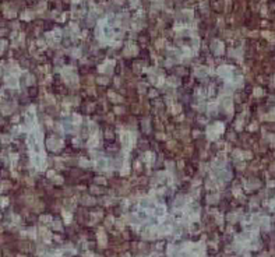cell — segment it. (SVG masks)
I'll return each instance as SVG.
<instances>
[{
  "label": "cell",
  "instance_id": "cell-1",
  "mask_svg": "<svg viewBox=\"0 0 275 257\" xmlns=\"http://www.w3.org/2000/svg\"><path fill=\"white\" fill-rule=\"evenodd\" d=\"M46 145H48V148L52 150V151H57L63 147V141L57 140V138H55V137H50V138L46 140Z\"/></svg>",
  "mask_w": 275,
  "mask_h": 257
},
{
  "label": "cell",
  "instance_id": "cell-2",
  "mask_svg": "<svg viewBox=\"0 0 275 257\" xmlns=\"http://www.w3.org/2000/svg\"><path fill=\"white\" fill-rule=\"evenodd\" d=\"M134 136H133L131 133H128V132H124L122 133V142H123V145L126 147V148H130L131 144H133V141H134V138H133Z\"/></svg>",
  "mask_w": 275,
  "mask_h": 257
},
{
  "label": "cell",
  "instance_id": "cell-3",
  "mask_svg": "<svg viewBox=\"0 0 275 257\" xmlns=\"http://www.w3.org/2000/svg\"><path fill=\"white\" fill-rule=\"evenodd\" d=\"M113 66H115V60H108V62H105L102 66H99V70H101V73H112V70H113Z\"/></svg>",
  "mask_w": 275,
  "mask_h": 257
},
{
  "label": "cell",
  "instance_id": "cell-4",
  "mask_svg": "<svg viewBox=\"0 0 275 257\" xmlns=\"http://www.w3.org/2000/svg\"><path fill=\"white\" fill-rule=\"evenodd\" d=\"M15 109V104H4V105H0V111H2L3 115H10Z\"/></svg>",
  "mask_w": 275,
  "mask_h": 257
},
{
  "label": "cell",
  "instance_id": "cell-5",
  "mask_svg": "<svg viewBox=\"0 0 275 257\" xmlns=\"http://www.w3.org/2000/svg\"><path fill=\"white\" fill-rule=\"evenodd\" d=\"M190 201V197L189 196H179V197L176 198V201H175V207H184L186 204H187Z\"/></svg>",
  "mask_w": 275,
  "mask_h": 257
},
{
  "label": "cell",
  "instance_id": "cell-6",
  "mask_svg": "<svg viewBox=\"0 0 275 257\" xmlns=\"http://www.w3.org/2000/svg\"><path fill=\"white\" fill-rule=\"evenodd\" d=\"M6 85L7 87H10V88H15L18 85V80H17V77L15 76H9V77H6Z\"/></svg>",
  "mask_w": 275,
  "mask_h": 257
},
{
  "label": "cell",
  "instance_id": "cell-7",
  "mask_svg": "<svg viewBox=\"0 0 275 257\" xmlns=\"http://www.w3.org/2000/svg\"><path fill=\"white\" fill-rule=\"evenodd\" d=\"M98 243L101 244V246H106V243H108V239H106V235H105V232L102 229H99L98 231Z\"/></svg>",
  "mask_w": 275,
  "mask_h": 257
},
{
  "label": "cell",
  "instance_id": "cell-8",
  "mask_svg": "<svg viewBox=\"0 0 275 257\" xmlns=\"http://www.w3.org/2000/svg\"><path fill=\"white\" fill-rule=\"evenodd\" d=\"M95 165H96V169H106L108 168V159L99 158V159H96Z\"/></svg>",
  "mask_w": 275,
  "mask_h": 257
},
{
  "label": "cell",
  "instance_id": "cell-9",
  "mask_svg": "<svg viewBox=\"0 0 275 257\" xmlns=\"http://www.w3.org/2000/svg\"><path fill=\"white\" fill-rule=\"evenodd\" d=\"M229 70H230L229 66H222V67H219V70H218V74H219L221 77H228L229 73H230Z\"/></svg>",
  "mask_w": 275,
  "mask_h": 257
},
{
  "label": "cell",
  "instance_id": "cell-10",
  "mask_svg": "<svg viewBox=\"0 0 275 257\" xmlns=\"http://www.w3.org/2000/svg\"><path fill=\"white\" fill-rule=\"evenodd\" d=\"M108 96H109V99L113 101V102H123V98L119 96V95H116L113 91H109L108 92Z\"/></svg>",
  "mask_w": 275,
  "mask_h": 257
},
{
  "label": "cell",
  "instance_id": "cell-11",
  "mask_svg": "<svg viewBox=\"0 0 275 257\" xmlns=\"http://www.w3.org/2000/svg\"><path fill=\"white\" fill-rule=\"evenodd\" d=\"M154 213H155L156 217H163L165 213H166V210H165L163 205H158V207L155 208V211H154Z\"/></svg>",
  "mask_w": 275,
  "mask_h": 257
},
{
  "label": "cell",
  "instance_id": "cell-12",
  "mask_svg": "<svg viewBox=\"0 0 275 257\" xmlns=\"http://www.w3.org/2000/svg\"><path fill=\"white\" fill-rule=\"evenodd\" d=\"M98 142H99L98 134H94V136L90 138V141H88V145H90V147H96V145H98Z\"/></svg>",
  "mask_w": 275,
  "mask_h": 257
},
{
  "label": "cell",
  "instance_id": "cell-13",
  "mask_svg": "<svg viewBox=\"0 0 275 257\" xmlns=\"http://www.w3.org/2000/svg\"><path fill=\"white\" fill-rule=\"evenodd\" d=\"M137 53V48L134 46H128L127 49H124V56H133Z\"/></svg>",
  "mask_w": 275,
  "mask_h": 257
},
{
  "label": "cell",
  "instance_id": "cell-14",
  "mask_svg": "<svg viewBox=\"0 0 275 257\" xmlns=\"http://www.w3.org/2000/svg\"><path fill=\"white\" fill-rule=\"evenodd\" d=\"M81 203L84 204V205H92V204H95V200L90 197V196H85L83 200H81Z\"/></svg>",
  "mask_w": 275,
  "mask_h": 257
},
{
  "label": "cell",
  "instance_id": "cell-15",
  "mask_svg": "<svg viewBox=\"0 0 275 257\" xmlns=\"http://www.w3.org/2000/svg\"><path fill=\"white\" fill-rule=\"evenodd\" d=\"M207 70H208L207 67H198L196 70V76L197 77H204L205 74H207Z\"/></svg>",
  "mask_w": 275,
  "mask_h": 257
},
{
  "label": "cell",
  "instance_id": "cell-16",
  "mask_svg": "<svg viewBox=\"0 0 275 257\" xmlns=\"http://www.w3.org/2000/svg\"><path fill=\"white\" fill-rule=\"evenodd\" d=\"M166 84L171 85V87H176V85L179 84V83H177V78H176V77H169V78L166 80Z\"/></svg>",
  "mask_w": 275,
  "mask_h": 257
},
{
  "label": "cell",
  "instance_id": "cell-17",
  "mask_svg": "<svg viewBox=\"0 0 275 257\" xmlns=\"http://www.w3.org/2000/svg\"><path fill=\"white\" fill-rule=\"evenodd\" d=\"M80 166H83V168H88V166H91V162L85 159V158H81L80 159Z\"/></svg>",
  "mask_w": 275,
  "mask_h": 257
},
{
  "label": "cell",
  "instance_id": "cell-18",
  "mask_svg": "<svg viewBox=\"0 0 275 257\" xmlns=\"http://www.w3.org/2000/svg\"><path fill=\"white\" fill-rule=\"evenodd\" d=\"M171 111H172V113H175V115H176V113H180L182 106H180L179 104H175V105H172V109H171Z\"/></svg>",
  "mask_w": 275,
  "mask_h": 257
},
{
  "label": "cell",
  "instance_id": "cell-19",
  "mask_svg": "<svg viewBox=\"0 0 275 257\" xmlns=\"http://www.w3.org/2000/svg\"><path fill=\"white\" fill-rule=\"evenodd\" d=\"M41 222L49 224V222H52V217H50V215H42V217H41Z\"/></svg>",
  "mask_w": 275,
  "mask_h": 257
},
{
  "label": "cell",
  "instance_id": "cell-20",
  "mask_svg": "<svg viewBox=\"0 0 275 257\" xmlns=\"http://www.w3.org/2000/svg\"><path fill=\"white\" fill-rule=\"evenodd\" d=\"M81 123V116L80 115H73V124H80Z\"/></svg>",
  "mask_w": 275,
  "mask_h": 257
},
{
  "label": "cell",
  "instance_id": "cell-21",
  "mask_svg": "<svg viewBox=\"0 0 275 257\" xmlns=\"http://www.w3.org/2000/svg\"><path fill=\"white\" fill-rule=\"evenodd\" d=\"M96 81H98L99 84H102V85H106V84L109 83V78H108V77H99V78L96 80Z\"/></svg>",
  "mask_w": 275,
  "mask_h": 257
},
{
  "label": "cell",
  "instance_id": "cell-22",
  "mask_svg": "<svg viewBox=\"0 0 275 257\" xmlns=\"http://www.w3.org/2000/svg\"><path fill=\"white\" fill-rule=\"evenodd\" d=\"M94 182H95V183H98V185H105V183H106V179L98 176V178H95V179H94Z\"/></svg>",
  "mask_w": 275,
  "mask_h": 257
},
{
  "label": "cell",
  "instance_id": "cell-23",
  "mask_svg": "<svg viewBox=\"0 0 275 257\" xmlns=\"http://www.w3.org/2000/svg\"><path fill=\"white\" fill-rule=\"evenodd\" d=\"M52 225H53V229L62 231V224H60L59 221H53V222H52Z\"/></svg>",
  "mask_w": 275,
  "mask_h": 257
},
{
  "label": "cell",
  "instance_id": "cell-24",
  "mask_svg": "<svg viewBox=\"0 0 275 257\" xmlns=\"http://www.w3.org/2000/svg\"><path fill=\"white\" fill-rule=\"evenodd\" d=\"M207 201H208L209 204H212V203H217V201H218V196H217V194H215V196H208Z\"/></svg>",
  "mask_w": 275,
  "mask_h": 257
},
{
  "label": "cell",
  "instance_id": "cell-25",
  "mask_svg": "<svg viewBox=\"0 0 275 257\" xmlns=\"http://www.w3.org/2000/svg\"><path fill=\"white\" fill-rule=\"evenodd\" d=\"M63 217H64V221H66L67 224L71 221V214L67 213V211H64V213H63Z\"/></svg>",
  "mask_w": 275,
  "mask_h": 257
},
{
  "label": "cell",
  "instance_id": "cell-26",
  "mask_svg": "<svg viewBox=\"0 0 275 257\" xmlns=\"http://www.w3.org/2000/svg\"><path fill=\"white\" fill-rule=\"evenodd\" d=\"M35 83V77L34 76H27V84L28 85H32Z\"/></svg>",
  "mask_w": 275,
  "mask_h": 257
},
{
  "label": "cell",
  "instance_id": "cell-27",
  "mask_svg": "<svg viewBox=\"0 0 275 257\" xmlns=\"http://www.w3.org/2000/svg\"><path fill=\"white\" fill-rule=\"evenodd\" d=\"M90 190H91V193H94V194H99L101 193V189H99L98 186H91Z\"/></svg>",
  "mask_w": 275,
  "mask_h": 257
},
{
  "label": "cell",
  "instance_id": "cell-28",
  "mask_svg": "<svg viewBox=\"0 0 275 257\" xmlns=\"http://www.w3.org/2000/svg\"><path fill=\"white\" fill-rule=\"evenodd\" d=\"M165 178H166V175H165L163 172H158V175H156V179H158V182H162Z\"/></svg>",
  "mask_w": 275,
  "mask_h": 257
},
{
  "label": "cell",
  "instance_id": "cell-29",
  "mask_svg": "<svg viewBox=\"0 0 275 257\" xmlns=\"http://www.w3.org/2000/svg\"><path fill=\"white\" fill-rule=\"evenodd\" d=\"M127 173H128V164L127 162H124L123 169H122V175H127Z\"/></svg>",
  "mask_w": 275,
  "mask_h": 257
},
{
  "label": "cell",
  "instance_id": "cell-30",
  "mask_svg": "<svg viewBox=\"0 0 275 257\" xmlns=\"http://www.w3.org/2000/svg\"><path fill=\"white\" fill-rule=\"evenodd\" d=\"M163 81H165V80H163V77H162V76H159L158 78H156V83H155V84L158 85V87H161V85H163Z\"/></svg>",
  "mask_w": 275,
  "mask_h": 257
},
{
  "label": "cell",
  "instance_id": "cell-31",
  "mask_svg": "<svg viewBox=\"0 0 275 257\" xmlns=\"http://www.w3.org/2000/svg\"><path fill=\"white\" fill-rule=\"evenodd\" d=\"M53 180L57 183V185H62V183H63V178H62V176H56V175H55V176H53Z\"/></svg>",
  "mask_w": 275,
  "mask_h": 257
},
{
  "label": "cell",
  "instance_id": "cell-32",
  "mask_svg": "<svg viewBox=\"0 0 275 257\" xmlns=\"http://www.w3.org/2000/svg\"><path fill=\"white\" fill-rule=\"evenodd\" d=\"M115 113H116V115L124 113V108H122V106H116V108H115Z\"/></svg>",
  "mask_w": 275,
  "mask_h": 257
},
{
  "label": "cell",
  "instance_id": "cell-33",
  "mask_svg": "<svg viewBox=\"0 0 275 257\" xmlns=\"http://www.w3.org/2000/svg\"><path fill=\"white\" fill-rule=\"evenodd\" d=\"M145 159H148V162L151 164L152 159H154V155H152V152H147L145 154Z\"/></svg>",
  "mask_w": 275,
  "mask_h": 257
},
{
  "label": "cell",
  "instance_id": "cell-34",
  "mask_svg": "<svg viewBox=\"0 0 275 257\" xmlns=\"http://www.w3.org/2000/svg\"><path fill=\"white\" fill-rule=\"evenodd\" d=\"M0 141H2V142H9L10 141V137L6 136V134H3V136H0Z\"/></svg>",
  "mask_w": 275,
  "mask_h": 257
},
{
  "label": "cell",
  "instance_id": "cell-35",
  "mask_svg": "<svg viewBox=\"0 0 275 257\" xmlns=\"http://www.w3.org/2000/svg\"><path fill=\"white\" fill-rule=\"evenodd\" d=\"M112 222H113V217H109L106 221H105V225L109 228V226H112Z\"/></svg>",
  "mask_w": 275,
  "mask_h": 257
},
{
  "label": "cell",
  "instance_id": "cell-36",
  "mask_svg": "<svg viewBox=\"0 0 275 257\" xmlns=\"http://www.w3.org/2000/svg\"><path fill=\"white\" fill-rule=\"evenodd\" d=\"M138 89H140V92L143 94L144 91H145V84H143V83H140L138 84Z\"/></svg>",
  "mask_w": 275,
  "mask_h": 257
},
{
  "label": "cell",
  "instance_id": "cell-37",
  "mask_svg": "<svg viewBox=\"0 0 275 257\" xmlns=\"http://www.w3.org/2000/svg\"><path fill=\"white\" fill-rule=\"evenodd\" d=\"M9 187H10V183L9 182H6V180L2 182V189H9Z\"/></svg>",
  "mask_w": 275,
  "mask_h": 257
},
{
  "label": "cell",
  "instance_id": "cell-38",
  "mask_svg": "<svg viewBox=\"0 0 275 257\" xmlns=\"http://www.w3.org/2000/svg\"><path fill=\"white\" fill-rule=\"evenodd\" d=\"M156 138H158V140H165L166 136H165L163 133H158V134H156Z\"/></svg>",
  "mask_w": 275,
  "mask_h": 257
},
{
  "label": "cell",
  "instance_id": "cell-39",
  "mask_svg": "<svg viewBox=\"0 0 275 257\" xmlns=\"http://www.w3.org/2000/svg\"><path fill=\"white\" fill-rule=\"evenodd\" d=\"M45 123H46L48 126H53V122H52L50 117H45Z\"/></svg>",
  "mask_w": 275,
  "mask_h": 257
},
{
  "label": "cell",
  "instance_id": "cell-40",
  "mask_svg": "<svg viewBox=\"0 0 275 257\" xmlns=\"http://www.w3.org/2000/svg\"><path fill=\"white\" fill-rule=\"evenodd\" d=\"M116 226L119 228L120 231H122V229H123V219H122V221H117V222H116Z\"/></svg>",
  "mask_w": 275,
  "mask_h": 257
},
{
  "label": "cell",
  "instance_id": "cell-41",
  "mask_svg": "<svg viewBox=\"0 0 275 257\" xmlns=\"http://www.w3.org/2000/svg\"><path fill=\"white\" fill-rule=\"evenodd\" d=\"M46 99H48V102H49L50 105H53V104H55V99H53V98H52L50 95H46Z\"/></svg>",
  "mask_w": 275,
  "mask_h": 257
},
{
  "label": "cell",
  "instance_id": "cell-42",
  "mask_svg": "<svg viewBox=\"0 0 275 257\" xmlns=\"http://www.w3.org/2000/svg\"><path fill=\"white\" fill-rule=\"evenodd\" d=\"M162 46H163V41L162 39L156 41V48H162Z\"/></svg>",
  "mask_w": 275,
  "mask_h": 257
},
{
  "label": "cell",
  "instance_id": "cell-43",
  "mask_svg": "<svg viewBox=\"0 0 275 257\" xmlns=\"http://www.w3.org/2000/svg\"><path fill=\"white\" fill-rule=\"evenodd\" d=\"M208 108H209V111H211V112H212V111H215L217 104H214V102H212V104H209V106H208Z\"/></svg>",
  "mask_w": 275,
  "mask_h": 257
},
{
  "label": "cell",
  "instance_id": "cell-44",
  "mask_svg": "<svg viewBox=\"0 0 275 257\" xmlns=\"http://www.w3.org/2000/svg\"><path fill=\"white\" fill-rule=\"evenodd\" d=\"M56 166H57V168H63L62 159H56Z\"/></svg>",
  "mask_w": 275,
  "mask_h": 257
},
{
  "label": "cell",
  "instance_id": "cell-45",
  "mask_svg": "<svg viewBox=\"0 0 275 257\" xmlns=\"http://www.w3.org/2000/svg\"><path fill=\"white\" fill-rule=\"evenodd\" d=\"M4 46H6V43L3 42V41H0V53L3 52V48H4Z\"/></svg>",
  "mask_w": 275,
  "mask_h": 257
},
{
  "label": "cell",
  "instance_id": "cell-46",
  "mask_svg": "<svg viewBox=\"0 0 275 257\" xmlns=\"http://www.w3.org/2000/svg\"><path fill=\"white\" fill-rule=\"evenodd\" d=\"M48 176H49V178H53V176H55V170H49V172H48Z\"/></svg>",
  "mask_w": 275,
  "mask_h": 257
},
{
  "label": "cell",
  "instance_id": "cell-47",
  "mask_svg": "<svg viewBox=\"0 0 275 257\" xmlns=\"http://www.w3.org/2000/svg\"><path fill=\"white\" fill-rule=\"evenodd\" d=\"M212 92H214V87H212V85H209V89H208V95H212Z\"/></svg>",
  "mask_w": 275,
  "mask_h": 257
},
{
  "label": "cell",
  "instance_id": "cell-48",
  "mask_svg": "<svg viewBox=\"0 0 275 257\" xmlns=\"http://www.w3.org/2000/svg\"><path fill=\"white\" fill-rule=\"evenodd\" d=\"M175 145H176V144H175V141H171V142L168 144V147H171V148H175Z\"/></svg>",
  "mask_w": 275,
  "mask_h": 257
},
{
  "label": "cell",
  "instance_id": "cell-49",
  "mask_svg": "<svg viewBox=\"0 0 275 257\" xmlns=\"http://www.w3.org/2000/svg\"><path fill=\"white\" fill-rule=\"evenodd\" d=\"M84 257H94V254H92V253H90V252H87L85 254H84Z\"/></svg>",
  "mask_w": 275,
  "mask_h": 257
},
{
  "label": "cell",
  "instance_id": "cell-50",
  "mask_svg": "<svg viewBox=\"0 0 275 257\" xmlns=\"http://www.w3.org/2000/svg\"><path fill=\"white\" fill-rule=\"evenodd\" d=\"M166 166H168V169H173V164H172V162H168Z\"/></svg>",
  "mask_w": 275,
  "mask_h": 257
},
{
  "label": "cell",
  "instance_id": "cell-51",
  "mask_svg": "<svg viewBox=\"0 0 275 257\" xmlns=\"http://www.w3.org/2000/svg\"><path fill=\"white\" fill-rule=\"evenodd\" d=\"M149 96H156V91H154V89H152V91L149 92Z\"/></svg>",
  "mask_w": 275,
  "mask_h": 257
},
{
  "label": "cell",
  "instance_id": "cell-52",
  "mask_svg": "<svg viewBox=\"0 0 275 257\" xmlns=\"http://www.w3.org/2000/svg\"><path fill=\"white\" fill-rule=\"evenodd\" d=\"M106 137H112V132H110V130H108V132H106Z\"/></svg>",
  "mask_w": 275,
  "mask_h": 257
},
{
  "label": "cell",
  "instance_id": "cell-53",
  "mask_svg": "<svg viewBox=\"0 0 275 257\" xmlns=\"http://www.w3.org/2000/svg\"><path fill=\"white\" fill-rule=\"evenodd\" d=\"M115 84L116 85H120V80L119 78H115Z\"/></svg>",
  "mask_w": 275,
  "mask_h": 257
},
{
  "label": "cell",
  "instance_id": "cell-54",
  "mask_svg": "<svg viewBox=\"0 0 275 257\" xmlns=\"http://www.w3.org/2000/svg\"><path fill=\"white\" fill-rule=\"evenodd\" d=\"M18 119H20L18 116H14V117H13V122H18Z\"/></svg>",
  "mask_w": 275,
  "mask_h": 257
},
{
  "label": "cell",
  "instance_id": "cell-55",
  "mask_svg": "<svg viewBox=\"0 0 275 257\" xmlns=\"http://www.w3.org/2000/svg\"><path fill=\"white\" fill-rule=\"evenodd\" d=\"M122 257H130V254H128V253H126V254H123Z\"/></svg>",
  "mask_w": 275,
  "mask_h": 257
},
{
  "label": "cell",
  "instance_id": "cell-56",
  "mask_svg": "<svg viewBox=\"0 0 275 257\" xmlns=\"http://www.w3.org/2000/svg\"><path fill=\"white\" fill-rule=\"evenodd\" d=\"M2 74H3V71H2V68H0V76H2Z\"/></svg>",
  "mask_w": 275,
  "mask_h": 257
},
{
  "label": "cell",
  "instance_id": "cell-57",
  "mask_svg": "<svg viewBox=\"0 0 275 257\" xmlns=\"http://www.w3.org/2000/svg\"><path fill=\"white\" fill-rule=\"evenodd\" d=\"M0 205H2V197H0Z\"/></svg>",
  "mask_w": 275,
  "mask_h": 257
},
{
  "label": "cell",
  "instance_id": "cell-58",
  "mask_svg": "<svg viewBox=\"0 0 275 257\" xmlns=\"http://www.w3.org/2000/svg\"><path fill=\"white\" fill-rule=\"evenodd\" d=\"M17 257H25V256H21V254H20V256H17Z\"/></svg>",
  "mask_w": 275,
  "mask_h": 257
},
{
  "label": "cell",
  "instance_id": "cell-59",
  "mask_svg": "<svg viewBox=\"0 0 275 257\" xmlns=\"http://www.w3.org/2000/svg\"><path fill=\"white\" fill-rule=\"evenodd\" d=\"M2 229H3V228H2V226H0V232H2Z\"/></svg>",
  "mask_w": 275,
  "mask_h": 257
},
{
  "label": "cell",
  "instance_id": "cell-60",
  "mask_svg": "<svg viewBox=\"0 0 275 257\" xmlns=\"http://www.w3.org/2000/svg\"><path fill=\"white\" fill-rule=\"evenodd\" d=\"M0 218H2V215H0Z\"/></svg>",
  "mask_w": 275,
  "mask_h": 257
}]
</instances>
